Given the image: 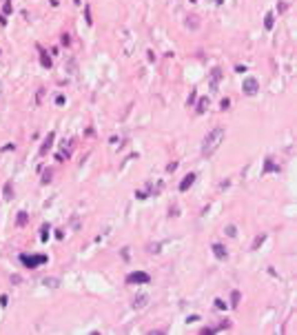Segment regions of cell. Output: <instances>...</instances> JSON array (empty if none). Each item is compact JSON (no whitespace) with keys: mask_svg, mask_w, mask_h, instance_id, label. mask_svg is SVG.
I'll list each match as a JSON object with an SVG mask.
<instances>
[{"mask_svg":"<svg viewBox=\"0 0 297 335\" xmlns=\"http://www.w3.org/2000/svg\"><path fill=\"white\" fill-rule=\"evenodd\" d=\"M224 129L222 127H215V129H211L209 133H206V138H204V145H202V153L204 155H211L217 147H219V142L224 140Z\"/></svg>","mask_w":297,"mask_h":335,"instance_id":"cell-1","label":"cell"},{"mask_svg":"<svg viewBox=\"0 0 297 335\" xmlns=\"http://www.w3.org/2000/svg\"><path fill=\"white\" fill-rule=\"evenodd\" d=\"M244 91L249 93V95H251V93H255V91H257V80H253V78H246V80H244Z\"/></svg>","mask_w":297,"mask_h":335,"instance_id":"cell-2","label":"cell"},{"mask_svg":"<svg viewBox=\"0 0 297 335\" xmlns=\"http://www.w3.org/2000/svg\"><path fill=\"white\" fill-rule=\"evenodd\" d=\"M129 282H148V275H144V273H135V275L129 277Z\"/></svg>","mask_w":297,"mask_h":335,"instance_id":"cell-3","label":"cell"},{"mask_svg":"<svg viewBox=\"0 0 297 335\" xmlns=\"http://www.w3.org/2000/svg\"><path fill=\"white\" fill-rule=\"evenodd\" d=\"M193 180H195V175H193V173H191V175H186V178H184V182H182V186H180V189H182V191H184V189H186V186H191V184H193Z\"/></svg>","mask_w":297,"mask_h":335,"instance_id":"cell-4","label":"cell"},{"mask_svg":"<svg viewBox=\"0 0 297 335\" xmlns=\"http://www.w3.org/2000/svg\"><path fill=\"white\" fill-rule=\"evenodd\" d=\"M215 253H217V257H224V255H226V251L222 249L219 244H215Z\"/></svg>","mask_w":297,"mask_h":335,"instance_id":"cell-5","label":"cell"}]
</instances>
